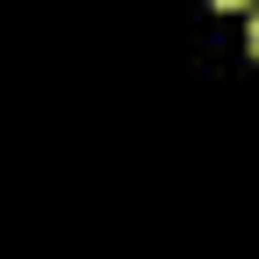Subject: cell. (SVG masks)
I'll use <instances>...</instances> for the list:
<instances>
[{
    "label": "cell",
    "mask_w": 259,
    "mask_h": 259,
    "mask_svg": "<svg viewBox=\"0 0 259 259\" xmlns=\"http://www.w3.org/2000/svg\"><path fill=\"white\" fill-rule=\"evenodd\" d=\"M252 58H259V15H252Z\"/></svg>",
    "instance_id": "cell-2"
},
{
    "label": "cell",
    "mask_w": 259,
    "mask_h": 259,
    "mask_svg": "<svg viewBox=\"0 0 259 259\" xmlns=\"http://www.w3.org/2000/svg\"><path fill=\"white\" fill-rule=\"evenodd\" d=\"M216 8H231V15H238V8H252V0H216Z\"/></svg>",
    "instance_id": "cell-1"
}]
</instances>
